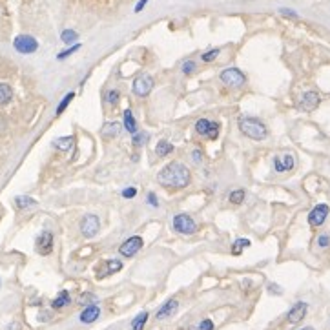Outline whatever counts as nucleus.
<instances>
[{"instance_id":"obj_14","label":"nucleus","mask_w":330,"mask_h":330,"mask_svg":"<svg viewBox=\"0 0 330 330\" xmlns=\"http://www.w3.org/2000/svg\"><path fill=\"white\" fill-rule=\"evenodd\" d=\"M319 102H321V97H319V93H316V92H305L299 99V106L305 109V112L316 109L319 106Z\"/></svg>"},{"instance_id":"obj_45","label":"nucleus","mask_w":330,"mask_h":330,"mask_svg":"<svg viewBox=\"0 0 330 330\" xmlns=\"http://www.w3.org/2000/svg\"><path fill=\"white\" fill-rule=\"evenodd\" d=\"M0 287H2V283H0Z\"/></svg>"},{"instance_id":"obj_38","label":"nucleus","mask_w":330,"mask_h":330,"mask_svg":"<svg viewBox=\"0 0 330 330\" xmlns=\"http://www.w3.org/2000/svg\"><path fill=\"white\" fill-rule=\"evenodd\" d=\"M318 245H319V248H326L330 245V237L326 234L319 235V237H318Z\"/></svg>"},{"instance_id":"obj_39","label":"nucleus","mask_w":330,"mask_h":330,"mask_svg":"<svg viewBox=\"0 0 330 330\" xmlns=\"http://www.w3.org/2000/svg\"><path fill=\"white\" fill-rule=\"evenodd\" d=\"M279 13H281V15H284V17H289V18H297V13H296V11H292V9L281 8V9H279Z\"/></svg>"},{"instance_id":"obj_19","label":"nucleus","mask_w":330,"mask_h":330,"mask_svg":"<svg viewBox=\"0 0 330 330\" xmlns=\"http://www.w3.org/2000/svg\"><path fill=\"white\" fill-rule=\"evenodd\" d=\"M122 124H124V128L130 131V134H135V131H137V121H135L131 109H124V115H122Z\"/></svg>"},{"instance_id":"obj_42","label":"nucleus","mask_w":330,"mask_h":330,"mask_svg":"<svg viewBox=\"0 0 330 330\" xmlns=\"http://www.w3.org/2000/svg\"><path fill=\"white\" fill-rule=\"evenodd\" d=\"M268 290H270L272 294H281V289H279V287H277V284H274V283L268 284Z\"/></svg>"},{"instance_id":"obj_12","label":"nucleus","mask_w":330,"mask_h":330,"mask_svg":"<svg viewBox=\"0 0 330 330\" xmlns=\"http://www.w3.org/2000/svg\"><path fill=\"white\" fill-rule=\"evenodd\" d=\"M328 212H330L328 205H323V203L321 205H316L312 212L309 213V223L312 226H321L326 221V217H328Z\"/></svg>"},{"instance_id":"obj_11","label":"nucleus","mask_w":330,"mask_h":330,"mask_svg":"<svg viewBox=\"0 0 330 330\" xmlns=\"http://www.w3.org/2000/svg\"><path fill=\"white\" fill-rule=\"evenodd\" d=\"M306 312H309V305H306L305 301H297L296 305L289 310V314H287V321L290 325H297V323H301L305 319Z\"/></svg>"},{"instance_id":"obj_2","label":"nucleus","mask_w":330,"mask_h":330,"mask_svg":"<svg viewBox=\"0 0 330 330\" xmlns=\"http://www.w3.org/2000/svg\"><path fill=\"white\" fill-rule=\"evenodd\" d=\"M239 130L245 137L252 139V141H265L268 137L267 126L254 117H241L239 119Z\"/></svg>"},{"instance_id":"obj_41","label":"nucleus","mask_w":330,"mask_h":330,"mask_svg":"<svg viewBox=\"0 0 330 330\" xmlns=\"http://www.w3.org/2000/svg\"><path fill=\"white\" fill-rule=\"evenodd\" d=\"M146 4H148V0H139V2H137V6H135V9H134V11H135V13H141L142 9H144V6H146Z\"/></svg>"},{"instance_id":"obj_27","label":"nucleus","mask_w":330,"mask_h":330,"mask_svg":"<svg viewBox=\"0 0 330 330\" xmlns=\"http://www.w3.org/2000/svg\"><path fill=\"white\" fill-rule=\"evenodd\" d=\"M73 97H75V92H70V93H68V95L64 97V99L59 102V106H57V112H55V113H57V115H60V113H62L64 109H66L68 106H70V102L73 100Z\"/></svg>"},{"instance_id":"obj_15","label":"nucleus","mask_w":330,"mask_h":330,"mask_svg":"<svg viewBox=\"0 0 330 330\" xmlns=\"http://www.w3.org/2000/svg\"><path fill=\"white\" fill-rule=\"evenodd\" d=\"M177 310H179V301H177V299H168L166 303H164V305L157 310V314H155V319H159V321L168 319V318H171V316H173Z\"/></svg>"},{"instance_id":"obj_26","label":"nucleus","mask_w":330,"mask_h":330,"mask_svg":"<svg viewBox=\"0 0 330 330\" xmlns=\"http://www.w3.org/2000/svg\"><path fill=\"white\" fill-rule=\"evenodd\" d=\"M248 247H250V241H248V239H237V241L232 245V254L239 255L245 248H248Z\"/></svg>"},{"instance_id":"obj_30","label":"nucleus","mask_w":330,"mask_h":330,"mask_svg":"<svg viewBox=\"0 0 330 330\" xmlns=\"http://www.w3.org/2000/svg\"><path fill=\"white\" fill-rule=\"evenodd\" d=\"M102 134L108 135V137H117V134H119V124H117V122H109V124L106 126L104 130H102Z\"/></svg>"},{"instance_id":"obj_25","label":"nucleus","mask_w":330,"mask_h":330,"mask_svg":"<svg viewBox=\"0 0 330 330\" xmlns=\"http://www.w3.org/2000/svg\"><path fill=\"white\" fill-rule=\"evenodd\" d=\"M245 197H247V192L243 188H239V190H234V192L228 195V201H230L232 205H241L243 201H245Z\"/></svg>"},{"instance_id":"obj_29","label":"nucleus","mask_w":330,"mask_h":330,"mask_svg":"<svg viewBox=\"0 0 330 330\" xmlns=\"http://www.w3.org/2000/svg\"><path fill=\"white\" fill-rule=\"evenodd\" d=\"M131 141H134V146H137V148L142 146V144H146L148 142V134L146 131H135Z\"/></svg>"},{"instance_id":"obj_20","label":"nucleus","mask_w":330,"mask_h":330,"mask_svg":"<svg viewBox=\"0 0 330 330\" xmlns=\"http://www.w3.org/2000/svg\"><path fill=\"white\" fill-rule=\"evenodd\" d=\"M71 303V297H70V292H66V290H62V292H59V296L55 297L53 303H51V306H53L55 310H60L64 309V306H68Z\"/></svg>"},{"instance_id":"obj_40","label":"nucleus","mask_w":330,"mask_h":330,"mask_svg":"<svg viewBox=\"0 0 330 330\" xmlns=\"http://www.w3.org/2000/svg\"><path fill=\"white\" fill-rule=\"evenodd\" d=\"M146 201H148V205H151V206H159V199H157V195L155 193H148V197H146Z\"/></svg>"},{"instance_id":"obj_24","label":"nucleus","mask_w":330,"mask_h":330,"mask_svg":"<svg viewBox=\"0 0 330 330\" xmlns=\"http://www.w3.org/2000/svg\"><path fill=\"white\" fill-rule=\"evenodd\" d=\"M148 321V312H141L137 318L131 321V330H142Z\"/></svg>"},{"instance_id":"obj_23","label":"nucleus","mask_w":330,"mask_h":330,"mask_svg":"<svg viewBox=\"0 0 330 330\" xmlns=\"http://www.w3.org/2000/svg\"><path fill=\"white\" fill-rule=\"evenodd\" d=\"M171 151H173V144L168 142L166 139H161V141L157 142V146H155V153L159 155V157H166V155L171 153Z\"/></svg>"},{"instance_id":"obj_43","label":"nucleus","mask_w":330,"mask_h":330,"mask_svg":"<svg viewBox=\"0 0 330 330\" xmlns=\"http://www.w3.org/2000/svg\"><path fill=\"white\" fill-rule=\"evenodd\" d=\"M192 157H193V161H197V163H199V161H201V153H199V150H193Z\"/></svg>"},{"instance_id":"obj_8","label":"nucleus","mask_w":330,"mask_h":330,"mask_svg":"<svg viewBox=\"0 0 330 330\" xmlns=\"http://www.w3.org/2000/svg\"><path fill=\"white\" fill-rule=\"evenodd\" d=\"M100 230V221L95 213H88L84 215L82 221H80V232H82L84 237H95Z\"/></svg>"},{"instance_id":"obj_31","label":"nucleus","mask_w":330,"mask_h":330,"mask_svg":"<svg viewBox=\"0 0 330 330\" xmlns=\"http://www.w3.org/2000/svg\"><path fill=\"white\" fill-rule=\"evenodd\" d=\"M219 53H221V50H212V51H206V53L201 55V59L205 60V62H212V60H215L219 57Z\"/></svg>"},{"instance_id":"obj_17","label":"nucleus","mask_w":330,"mask_h":330,"mask_svg":"<svg viewBox=\"0 0 330 330\" xmlns=\"http://www.w3.org/2000/svg\"><path fill=\"white\" fill-rule=\"evenodd\" d=\"M104 270H100V272H97V277L99 279H104L106 276H112V274H117L119 270L122 268V263L119 259H109L108 263H104Z\"/></svg>"},{"instance_id":"obj_7","label":"nucleus","mask_w":330,"mask_h":330,"mask_svg":"<svg viewBox=\"0 0 330 330\" xmlns=\"http://www.w3.org/2000/svg\"><path fill=\"white\" fill-rule=\"evenodd\" d=\"M53 245H55V239L50 230L40 232L38 237L35 239V250H37V254H40V255H50L51 252H53Z\"/></svg>"},{"instance_id":"obj_9","label":"nucleus","mask_w":330,"mask_h":330,"mask_svg":"<svg viewBox=\"0 0 330 330\" xmlns=\"http://www.w3.org/2000/svg\"><path fill=\"white\" fill-rule=\"evenodd\" d=\"M142 245H144V241H142L141 235H131L130 239H126L121 247H119V254H121L122 257H134V255L142 248Z\"/></svg>"},{"instance_id":"obj_16","label":"nucleus","mask_w":330,"mask_h":330,"mask_svg":"<svg viewBox=\"0 0 330 330\" xmlns=\"http://www.w3.org/2000/svg\"><path fill=\"white\" fill-rule=\"evenodd\" d=\"M296 166V159L290 153H284L283 157H276L274 159V170L283 173V171H290Z\"/></svg>"},{"instance_id":"obj_34","label":"nucleus","mask_w":330,"mask_h":330,"mask_svg":"<svg viewBox=\"0 0 330 330\" xmlns=\"http://www.w3.org/2000/svg\"><path fill=\"white\" fill-rule=\"evenodd\" d=\"M193 71H195V62H193V60H186V62L183 64V73L184 75H192Z\"/></svg>"},{"instance_id":"obj_6","label":"nucleus","mask_w":330,"mask_h":330,"mask_svg":"<svg viewBox=\"0 0 330 330\" xmlns=\"http://www.w3.org/2000/svg\"><path fill=\"white\" fill-rule=\"evenodd\" d=\"M195 131L203 137L213 141V139L219 137V124L215 121H210V119H199L195 122Z\"/></svg>"},{"instance_id":"obj_44","label":"nucleus","mask_w":330,"mask_h":330,"mask_svg":"<svg viewBox=\"0 0 330 330\" xmlns=\"http://www.w3.org/2000/svg\"><path fill=\"white\" fill-rule=\"evenodd\" d=\"M297 330H316L314 326H303V328H297Z\"/></svg>"},{"instance_id":"obj_37","label":"nucleus","mask_w":330,"mask_h":330,"mask_svg":"<svg viewBox=\"0 0 330 330\" xmlns=\"http://www.w3.org/2000/svg\"><path fill=\"white\" fill-rule=\"evenodd\" d=\"M135 195H137V188H134V186L122 190V197H124V199H134Z\"/></svg>"},{"instance_id":"obj_22","label":"nucleus","mask_w":330,"mask_h":330,"mask_svg":"<svg viewBox=\"0 0 330 330\" xmlns=\"http://www.w3.org/2000/svg\"><path fill=\"white\" fill-rule=\"evenodd\" d=\"M13 99V90L9 84L6 82H0V106H6L9 104Z\"/></svg>"},{"instance_id":"obj_33","label":"nucleus","mask_w":330,"mask_h":330,"mask_svg":"<svg viewBox=\"0 0 330 330\" xmlns=\"http://www.w3.org/2000/svg\"><path fill=\"white\" fill-rule=\"evenodd\" d=\"M119 97H121V93L117 92V90H112V92H108V104L109 106H117V102H119Z\"/></svg>"},{"instance_id":"obj_13","label":"nucleus","mask_w":330,"mask_h":330,"mask_svg":"<svg viewBox=\"0 0 330 330\" xmlns=\"http://www.w3.org/2000/svg\"><path fill=\"white\" fill-rule=\"evenodd\" d=\"M99 318H100V306L95 305V303H92V305H86L82 312L79 314L80 323H84V325H92V323H95Z\"/></svg>"},{"instance_id":"obj_4","label":"nucleus","mask_w":330,"mask_h":330,"mask_svg":"<svg viewBox=\"0 0 330 330\" xmlns=\"http://www.w3.org/2000/svg\"><path fill=\"white\" fill-rule=\"evenodd\" d=\"M171 225H173V230L183 235H192L197 230L195 221L190 217L188 213H177L175 217H173V221H171Z\"/></svg>"},{"instance_id":"obj_5","label":"nucleus","mask_w":330,"mask_h":330,"mask_svg":"<svg viewBox=\"0 0 330 330\" xmlns=\"http://www.w3.org/2000/svg\"><path fill=\"white\" fill-rule=\"evenodd\" d=\"M13 48L22 55H31L38 50V42H37V38L31 37V35H18V37H15V40H13Z\"/></svg>"},{"instance_id":"obj_35","label":"nucleus","mask_w":330,"mask_h":330,"mask_svg":"<svg viewBox=\"0 0 330 330\" xmlns=\"http://www.w3.org/2000/svg\"><path fill=\"white\" fill-rule=\"evenodd\" d=\"M197 330H213V321L212 319H203V321L197 325Z\"/></svg>"},{"instance_id":"obj_21","label":"nucleus","mask_w":330,"mask_h":330,"mask_svg":"<svg viewBox=\"0 0 330 330\" xmlns=\"http://www.w3.org/2000/svg\"><path fill=\"white\" fill-rule=\"evenodd\" d=\"M15 205L18 206V210H30L37 206V201L30 195H17L15 197Z\"/></svg>"},{"instance_id":"obj_18","label":"nucleus","mask_w":330,"mask_h":330,"mask_svg":"<svg viewBox=\"0 0 330 330\" xmlns=\"http://www.w3.org/2000/svg\"><path fill=\"white\" fill-rule=\"evenodd\" d=\"M73 146H75V139L71 137V135L70 137H60L53 141V148H57L59 151H70Z\"/></svg>"},{"instance_id":"obj_28","label":"nucleus","mask_w":330,"mask_h":330,"mask_svg":"<svg viewBox=\"0 0 330 330\" xmlns=\"http://www.w3.org/2000/svg\"><path fill=\"white\" fill-rule=\"evenodd\" d=\"M60 38H62L64 44H73V42L79 38V35H77V31H73V30H64Z\"/></svg>"},{"instance_id":"obj_10","label":"nucleus","mask_w":330,"mask_h":330,"mask_svg":"<svg viewBox=\"0 0 330 330\" xmlns=\"http://www.w3.org/2000/svg\"><path fill=\"white\" fill-rule=\"evenodd\" d=\"M153 77L151 75H141L134 80V86H131V92L137 97H146L148 93L153 90Z\"/></svg>"},{"instance_id":"obj_36","label":"nucleus","mask_w":330,"mask_h":330,"mask_svg":"<svg viewBox=\"0 0 330 330\" xmlns=\"http://www.w3.org/2000/svg\"><path fill=\"white\" fill-rule=\"evenodd\" d=\"M93 301H95V296H93V294H84V296L79 299V303L86 306V305H92Z\"/></svg>"},{"instance_id":"obj_3","label":"nucleus","mask_w":330,"mask_h":330,"mask_svg":"<svg viewBox=\"0 0 330 330\" xmlns=\"http://www.w3.org/2000/svg\"><path fill=\"white\" fill-rule=\"evenodd\" d=\"M221 82L228 88H243L245 82H247V77L243 71H239L237 68H226V70L221 71V75H219Z\"/></svg>"},{"instance_id":"obj_32","label":"nucleus","mask_w":330,"mask_h":330,"mask_svg":"<svg viewBox=\"0 0 330 330\" xmlns=\"http://www.w3.org/2000/svg\"><path fill=\"white\" fill-rule=\"evenodd\" d=\"M77 50H80V44H73V46L70 48V50H66V51H60L59 55H57V59L59 60H62V59H66V57H70V55H73Z\"/></svg>"},{"instance_id":"obj_1","label":"nucleus","mask_w":330,"mask_h":330,"mask_svg":"<svg viewBox=\"0 0 330 330\" xmlns=\"http://www.w3.org/2000/svg\"><path fill=\"white\" fill-rule=\"evenodd\" d=\"M157 181H159L161 186L181 190V188H186L192 183V171L188 170L186 164L179 163V161H173V163L166 164L157 173Z\"/></svg>"}]
</instances>
